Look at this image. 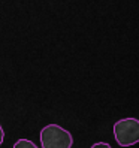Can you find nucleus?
Listing matches in <instances>:
<instances>
[{
    "instance_id": "obj_2",
    "label": "nucleus",
    "mask_w": 139,
    "mask_h": 148,
    "mask_svg": "<svg viewBox=\"0 0 139 148\" xmlns=\"http://www.w3.org/2000/svg\"><path fill=\"white\" fill-rule=\"evenodd\" d=\"M114 138L120 147L127 148L139 144V120L135 117H126L118 120L112 127Z\"/></svg>"
},
{
    "instance_id": "obj_3",
    "label": "nucleus",
    "mask_w": 139,
    "mask_h": 148,
    "mask_svg": "<svg viewBox=\"0 0 139 148\" xmlns=\"http://www.w3.org/2000/svg\"><path fill=\"white\" fill-rule=\"evenodd\" d=\"M12 148H39L36 144H34L33 141H30V139H25V138H21L18 139Z\"/></svg>"
},
{
    "instance_id": "obj_5",
    "label": "nucleus",
    "mask_w": 139,
    "mask_h": 148,
    "mask_svg": "<svg viewBox=\"0 0 139 148\" xmlns=\"http://www.w3.org/2000/svg\"><path fill=\"white\" fill-rule=\"evenodd\" d=\"M3 141H5V130H3V127H2V124H0V147H2V144H3Z\"/></svg>"
},
{
    "instance_id": "obj_1",
    "label": "nucleus",
    "mask_w": 139,
    "mask_h": 148,
    "mask_svg": "<svg viewBox=\"0 0 139 148\" xmlns=\"http://www.w3.org/2000/svg\"><path fill=\"white\" fill-rule=\"evenodd\" d=\"M42 148H72V133L60 124H47L40 129L39 133Z\"/></svg>"
},
{
    "instance_id": "obj_4",
    "label": "nucleus",
    "mask_w": 139,
    "mask_h": 148,
    "mask_svg": "<svg viewBox=\"0 0 139 148\" xmlns=\"http://www.w3.org/2000/svg\"><path fill=\"white\" fill-rule=\"evenodd\" d=\"M91 148H112L108 142H96V144H93Z\"/></svg>"
}]
</instances>
